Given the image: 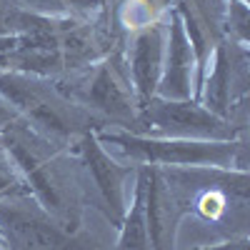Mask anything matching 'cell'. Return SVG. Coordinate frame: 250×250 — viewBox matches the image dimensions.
Here are the masks:
<instances>
[{
  "instance_id": "obj_6",
  "label": "cell",
  "mask_w": 250,
  "mask_h": 250,
  "mask_svg": "<svg viewBox=\"0 0 250 250\" xmlns=\"http://www.w3.org/2000/svg\"><path fill=\"white\" fill-rule=\"evenodd\" d=\"M135 128H150L170 138H200V140H235L243 125H233L193 100H163L150 98L140 108Z\"/></svg>"
},
{
  "instance_id": "obj_18",
  "label": "cell",
  "mask_w": 250,
  "mask_h": 250,
  "mask_svg": "<svg viewBox=\"0 0 250 250\" xmlns=\"http://www.w3.org/2000/svg\"><path fill=\"white\" fill-rule=\"evenodd\" d=\"M238 3H248V0H238Z\"/></svg>"
},
{
  "instance_id": "obj_1",
  "label": "cell",
  "mask_w": 250,
  "mask_h": 250,
  "mask_svg": "<svg viewBox=\"0 0 250 250\" xmlns=\"http://www.w3.org/2000/svg\"><path fill=\"white\" fill-rule=\"evenodd\" d=\"M0 145L25 180L30 198L58 225L75 230L83 213V188L62 148L35 133L15 113L0 125Z\"/></svg>"
},
{
  "instance_id": "obj_10",
  "label": "cell",
  "mask_w": 250,
  "mask_h": 250,
  "mask_svg": "<svg viewBox=\"0 0 250 250\" xmlns=\"http://www.w3.org/2000/svg\"><path fill=\"white\" fill-rule=\"evenodd\" d=\"M128 60V70H130V80L138 95L140 108L148 103L150 98H155L158 83H160V73H163V60H165V25L153 23L148 28L138 30V35L133 38V45L125 53Z\"/></svg>"
},
{
  "instance_id": "obj_9",
  "label": "cell",
  "mask_w": 250,
  "mask_h": 250,
  "mask_svg": "<svg viewBox=\"0 0 250 250\" xmlns=\"http://www.w3.org/2000/svg\"><path fill=\"white\" fill-rule=\"evenodd\" d=\"M145 183V220L153 250H175V233L185 218L183 205L173 190V185L158 165H148L143 173Z\"/></svg>"
},
{
  "instance_id": "obj_13",
  "label": "cell",
  "mask_w": 250,
  "mask_h": 250,
  "mask_svg": "<svg viewBox=\"0 0 250 250\" xmlns=\"http://www.w3.org/2000/svg\"><path fill=\"white\" fill-rule=\"evenodd\" d=\"M53 18L35 15L23 8L18 0H0V38H18L30 35L40 28H45Z\"/></svg>"
},
{
  "instance_id": "obj_15",
  "label": "cell",
  "mask_w": 250,
  "mask_h": 250,
  "mask_svg": "<svg viewBox=\"0 0 250 250\" xmlns=\"http://www.w3.org/2000/svg\"><path fill=\"white\" fill-rule=\"evenodd\" d=\"M25 198H30L25 180L20 178L10 158L0 150V200H25Z\"/></svg>"
},
{
  "instance_id": "obj_3",
  "label": "cell",
  "mask_w": 250,
  "mask_h": 250,
  "mask_svg": "<svg viewBox=\"0 0 250 250\" xmlns=\"http://www.w3.org/2000/svg\"><path fill=\"white\" fill-rule=\"evenodd\" d=\"M58 85L65 90L73 100H78L80 105H85L100 123H118L125 128H135L138 115H140V103L130 80L128 60H125V50L118 45L113 53H108L98 62V68L93 75H88L80 85H65L60 78Z\"/></svg>"
},
{
  "instance_id": "obj_19",
  "label": "cell",
  "mask_w": 250,
  "mask_h": 250,
  "mask_svg": "<svg viewBox=\"0 0 250 250\" xmlns=\"http://www.w3.org/2000/svg\"><path fill=\"white\" fill-rule=\"evenodd\" d=\"M0 150H3V145H0Z\"/></svg>"
},
{
  "instance_id": "obj_2",
  "label": "cell",
  "mask_w": 250,
  "mask_h": 250,
  "mask_svg": "<svg viewBox=\"0 0 250 250\" xmlns=\"http://www.w3.org/2000/svg\"><path fill=\"white\" fill-rule=\"evenodd\" d=\"M0 98L20 120L58 148H65L103 125L85 105L62 90L55 78L0 70Z\"/></svg>"
},
{
  "instance_id": "obj_17",
  "label": "cell",
  "mask_w": 250,
  "mask_h": 250,
  "mask_svg": "<svg viewBox=\"0 0 250 250\" xmlns=\"http://www.w3.org/2000/svg\"><path fill=\"white\" fill-rule=\"evenodd\" d=\"M0 250H5V245H3V238H0Z\"/></svg>"
},
{
  "instance_id": "obj_7",
  "label": "cell",
  "mask_w": 250,
  "mask_h": 250,
  "mask_svg": "<svg viewBox=\"0 0 250 250\" xmlns=\"http://www.w3.org/2000/svg\"><path fill=\"white\" fill-rule=\"evenodd\" d=\"M248 95V55L245 45L225 38L213 50V70L203 73V108L230 123L245 108Z\"/></svg>"
},
{
  "instance_id": "obj_4",
  "label": "cell",
  "mask_w": 250,
  "mask_h": 250,
  "mask_svg": "<svg viewBox=\"0 0 250 250\" xmlns=\"http://www.w3.org/2000/svg\"><path fill=\"white\" fill-rule=\"evenodd\" d=\"M110 143H118L133 160L148 165H213V168H233L238 160L245 165V145L238 140H190V138H145L138 133H108Z\"/></svg>"
},
{
  "instance_id": "obj_8",
  "label": "cell",
  "mask_w": 250,
  "mask_h": 250,
  "mask_svg": "<svg viewBox=\"0 0 250 250\" xmlns=\"http://www.w3.org/2000/svg\"><path fill=\"white\" fill-rule=\"evenodd\" d=\"M80 155H83V165H85L88 175L93 178L95 190L105 205V215L113 225H120L125 213H128V178H130V168L118 165L98 143L95 133H85L80 140Z\"/></svg>"
},
{
  "instance_id": "obj_12",
  "label": "cell",
  "mask_w": 250,
  "mask_h": 250,
  "mask_svg": "<svg viewBox=\"0 0 250 250\" xmlns=\"http://www.w3.org/2000/svg\"><path fill=\"white\" fill-rule=\"evenodd\" d=\"M120 245L118 250H153L150 233H148V220H145V183L143 175L135 188L133 205L128 208L123 223H120Z\"/></svg>"
},
{
  "instance_id": "obj_14",
  "label": "cell",
  "mask_w": 250,
  "mask_h": 250,
  "mask_svg": "<svg viewBox=\"0 0 250 250\" xmlns=\"http://www.w3.org/2000/svg\"><path fill=\"white\" fill-rule=\"evenodd\" d=\"M23 8L43 18H93L103 10V0H18Z\"/></svg>"
},
{
  "instance_id": "obj_16",
  "label": "cell",
  "mask_w": 250,
  "mask_h": 250,
  "mask_svg": "<svg viewBox=\"0 0 250 250\" xmlns=\"http://www.w3.org/2000/svg\"><path fill=\"white\" fill-rule=\"evenodd\" d=\"M190 250H250V240L248 235H233L220 245H195Z\"/></svg>"
},
{
  "instance_id": "obj_11",
  "label": "cell",
  "mask_w": 250,
  "mask_h": 250,
  "mask_svg": "<svg viewBox=\"0 0 250 250\" xmlns=\"http://www.w3.org/2000/svg\"><path fill=\"white\" fill-rule=\"evenodd\" d=\"M193 73H195V53L185 35L183 20L170 13V45L165 50V65L158 83V98L163 100H190L193 95Z\"/></svg>"
},
{
  "instance_id": "obj_5",
  "label": "cell",
  "mask_w": 250,
  "mask_h": 250,
  "mask_svg": "<svg viewBox=\"0 0 250 250\" xmlns=\"http://www.w3.org/2000/svg\"><path fill=\"white\" fill-rule=\"evenodd\" d=\"M0 238L5 250H100L58 225L40 205L25 200H0Z\"/></svg>"
}]
</instances>
